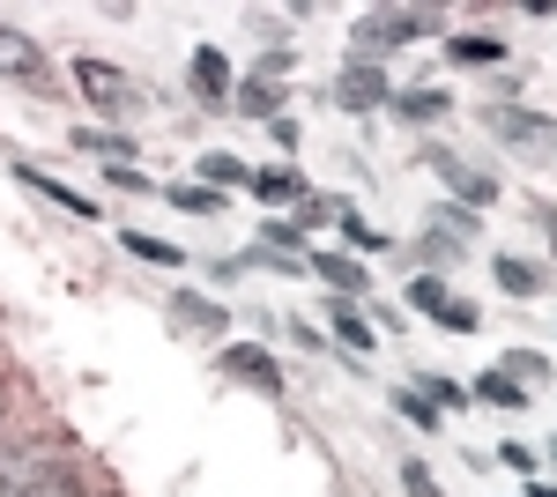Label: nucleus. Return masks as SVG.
I'll use <instances>...</instances> for the list:
<instances>
[{
    "instance_id": "1",
    "label": "nucleus",
    "mask_w": 557,
    "mask_h": 497,
    "mask_svg": "<svg viewBox=\"0 0 557 497\" xmlns=\"http://www.w3.org/2000/svg\"><path fill=\"white\" fill-rule=\"evenodd\" d=\"M438 30V8H372V15H357V52L372 60L386 45H409V38H431Z\"/></svg>"
},
{
    "instance_id": "2",
    "label": "nucleus",
    "mask_w": 557,
    "mask_h": 497,
    "mask_svg": "<svg viewBox=\"0 0 557 497\" xmlns=\"http://www.w3.org/2000/svg\"><path fill=\"white\" fill-rule=\"evenodd\" d=\"M483 126H491L506 149L557 157V120H550V112H528V104H483Z\"/></svg>"
},
{
    "instance_id": "3",
    "label": "nucleus",
    "mask_w": 557,
    "mask_h": 497,
    "mask_svg": "<svg viewBox=\"0 0 557 497\" xmlns=\"http://www.w3.org/2000/svg\"><path fill=\"white\" fill-rule=\"evenodd\" d=\"M424 164L454 186V208H469V215H475V208L498 201V178H491V171H475L469 157H454V149H424Z\"/></svg>"
},
{
    "instance_id": "4",
    "label": "nucleus",
    "mask_w": 557,
    "mask_h": 497,
    "mask_svg": "<svg viewBox=\"0 0 557 497\" xmlns=\"http://www.w3.org/2000/svg\"><path fill=\"white\" fill-rule=\"evenodd\" d=\"M75 89H83L97 112H112V120L141 104V97H134V83L120 75V67H112V60H75Z\"/></svg>"
},
{
    "instance_id": "5",
    "label": "nucleus",
    "mask_w": 557,
    "mask_h": 497,
    "mask_svg": "<svg viewBox=\"0 0 557 497\" xmlns=\"http://www.w3.org/2000/svg\"><path fill=\"white\" fill-rule=\"evenodd\" d=\"M52 468H60V453H52V446H15V453H0V497L38 490Z\"/></svg>"
},
{
    "instance_id": "6",
    "label": "nucleus",
    "mask_w": 557,
    "mask_h": 497,
    "mask_svg": "<svg viewBox=\"0 0 557 497\" xmlns=\"http://www.w3.org/2000/svg\"><path fill=\"white\" fill-rule=\"evenodd\" d=\"M223 372L246 378L253 394H283V364H275L268 349H253V341H231V349H223Z\"/></svg>"
},
{
    "instance_id": "7",
    "label": "nucleus",
    "mask_w": 557,
    "mask_h": 497,
    "mask_svg": "<svg viewBox=\"0 0 557 497\" xmlns=\"http://www.w3.org/2000/svg\"><path fill=\"white\" fill-rule=\"evenodd\" d=\"M335 104H343V112H372V104H386L380 67H372V60H349L343 83H335Z\"/></svg>"
},
{
    "instance_id": "8",
    "label": "nucleus",
    "mask_w": 557,
    "mask_h": 497,
    "mask_svg": "<svg viewBox=\"0 0 557 497\" xmlns=\"http://www.w3.org/2000/svg\"><path fill=\"white\" fill-rule=\"evenodd\" d=\"M231 60H223V52H215V45H201V52H194V97H201V104H231Z\"/></svg>"
},
{
    "instance_id": "9",
    "label": "nucleus",
    "mask_w": 557,
    "mask_h": 497,
    "mask_svg": "<svg viewBox=\"0 0 557 497\" xmlns=\"http://www.w3.org/2000/svg\"><path fill=\"white\" fill-rule=\"evenodd\" d=\"M0 75H15V83H38L45 75V52L23 38L15 23H0Z\"/></svg>"
},
{
    "instance_id": "10",
    "label": "nucleus",
    "mask_w": 557,
    "mask_h": 497,
    "mask_svg": "<svg viewBox=\"0 0 557 497\" xmlns=\"http://www.w3.org/2000/svg\"><path fill=\"white\" fill-rule=\"evenodd\" d=\"M15 178H23V186H38L45 201H60V215H75V223H97V201H89V194L60 186V178H45V171H30V164H15Z\"/></svg>"
},
{
    "instance_id": "11",
    "label": "nucleus",
    "mask_w": 557,
    "mask_h": 497,
    "mask_svg": "<svg viewBox=\"0 0 557 497\" xmlns=\"http://www.w3.org/2000/svg\"><path fill=\"white\" fill-rule=\"evenodd\" d=\"M491 275H498V290H506V297H543V290H550V275H543L535 260H520V252H498Z\"/></svg>"
},
{
    "instance_id": "12",
    "label": "nucleus",
    "mask_w": 557,
    "mask_h": 497,
    "mask_svg": "<svg viewBox=\"0 0 557 497\" xmlns=\"http://www.w3.org/2000/svg\"><path fill=\"white\" fill-rule=\"evenodd\" d=\"M305 275H320V283H335V290H357V297H364V283H372V275H364V260H349V252H312V268H305Z\"/></svg>"
},
{
    "instance_id": "13",
    "label": "nucleus",
    "mask_w": 557,
    "mask_h": 497,
    "mask_svg": "<svg viewBox=\"0 0 557 497\" xmlns=\"http://www.w3.org/2000/svg\"><path fill=\"white\" fill-rule=\"evenodd\" d=\"M231 104H238L246 120H283V89H275V83H260V75L231 89Z\"/></svg>"
},
{
    "instance_id": "14",
    "label": "nucleus",
    "mask_w": 557,
    "mask_h": 497,
    "mask_svg": "<svg viewBox=\"0 0 557 497\" xmlns=\"http://www.w3.org/2000/svg\"><path fill=\"white\" fill-rule=\"evenodd\" d=\"M469 401H491V409H528V386H520V378H506V372H483L469 386Z\"/></svg>"
},
{
    "instance_id": "15",
    "label": "nucleus",
    "mask_w": 557,
    "mask_h": 497,
    "mask_svg": "<svg viewBox=\"0 0 557 497\" xmlns=\"http://www.w3.org/2000/svg\"><path fill=\"white\" fill-rule=\"evenodd\" d=\"M394 112H401V120H446V112H454V97H446V89H401V97H394Z\"/></svg>"
},
{
    "instance_id": "16",
    "label": "nucleus",
    "mask_w": 557,
    "mask_h": 497,
    "mask_svg": "<svg viewBox=\"0 0 557 497\" xmlns=\"http://www.w3.org/2000/svg\"><path fill=\"white\" fill-rule=\"evenodd\" d=\"M172 312H178V320H194V327H209V334L231 327V320H223V305H209V297H194V290H172Z\"/></svg>"
},
{
    "instance_id": "17",
    "label": "nucleus",
    "mask_w": 557,
    "mask_h": 497,
    "mask_svg": "<svg viewBox=\"0 0 557 497\" xmlns=\"http://www.w3.org/2000/svg\"><path fill=\"white\" fill-rule=\"evenodd\" d=\"M446 52H454L461 67H491V60H506V38H483V30H475V38H446Z\"/></svg>"
},
{
    "instance_id": "18",
    "label": "nucleus",
    "mask_w": 557,
    "mask_h": 497,
    "mask_svg": "<svg viewBox=\"0 0 557 497\" xmlns=\"http://www.w3.org/2000/svg\"><path fill=\"white\" fill-rule=\"evenodd\" d=\"M335 334H343V349H357V357H364V349L380 341V327H372V320H364L357 305H335Z\"/></svg>"
},
{
    "instance_id": "19",
    "label": "nucleus",
    "mask_w": 557,
    "mask_h": 497,
    "mask_svg": "<svg viewBox=\"0 0 557 497\" xmlns=\"http://www.w3.org/2000/svg\"><path fill=\"white\" fill-rule=\"evenodd\" d=\"M253 194H260V201H275V208H283V201H305L298 171H253Z\"/></svg>"
},
{
    "instance_id": "20",
    "label": "nucleus",
    "mask_w": 557,
    "mask_h": 497,
    "mask_svg": "<svg viewBox=\"0 0 557 497\" xmlns=\"http://www.w3.org/2000/svg\"><path fill=\"white\" fill-rule=\"evenodd\" d=\"M201 178H209L215 194H223V186H253V171L238 164V157H201Z\"/></svg>"
},
{
    "instance_id": "21",
    "label": "nucleus",
    "mask_w": 557,
    "mask_h": 497,
    "mask_svg": "<svg viewBox=\"0 0 557 497\" xmlns=\"http://www.w3.org/2000/svg\"><path fill=\"white\" fill-rule=\"evenodd\" d=\"M120 246H127L134 260H149V268H178V246H164V238H141V231H127Z\"/></svg>"
},
{
    "instance_id": "22",
    "label": "nucleus",
    "mask_w": 557,
    "mask_h": 497,
    "mask_svg": "<svg viewBox=\"0 0 557 497\" xmlns=\"http://www.w3.org/2000/svg\"><path fill=\"white\" fill-rule=\"evenodd\" d=\"M409 394H431V409H461V401H469V394H461L454 378H438V372H424L417 386H409Z\"/></svg>"
},
{
    "instance_id": "23",
    "label": "nucleus",
    "mask_w": 557,
    "mask_h": 497,
    "mask_svg": "<svg viewBox=\"0 0 557 497\" xmlns=\"http://www.w3.org/2000/svg\"><path fill=\"white\" fill-rule=\"evenodd\" d=\"M438 305H446V283H438V275H417V283H409V312H431V320H438Z\"/></svg>"
},
{
    "instance_id": "24",
    "label": "nucleus",
    "mask_w": 557,
    "mask_h": 497,
    "mask_svg": "<svg viewBox=\"0 0 557 497\" xmlns=\"http://www.w3.org/2000/svg\"><path fill=\"white\" fill-rule=\"evenodd\" d=\"M172 201L186 208V215H215V208H223V194H215V186H172Z\"/></svg>"
},
{
    "instance_id": "25",
    "label": "nucleus",
    "mask_w": 557,
    "mask_h": 497,
    "mask_svg": "<svg viewBox=\"0 0 557 497\" xmlns=\"http://www.w3.org/2000/svg\"><path fill=\"white\" fill-rule=\"evenodd\" d=\"M335 223H343V238H349V246H357V252H380V246H386V238H380V231H372V223H357V208H343Z\"/></svg>"
},
{
    "instance_id": "26",
    "label": "nucleus",
    "mask_w": 557,
    "mask_h": 497,
    "mask_svg": "<svg viewBox=\"0 0 557 497\" xmlns=\"http://www.w3.org/2000/svg\"><path fill=\"white\" fill-rule=\"evenodd\" d=\"M83 149H97V157H104L112 171H127V157H134V149L120 141V134H83Z\"/></svg>"
},
{
    "instance_id": "27",
    "label": "nucleus",
    "mask_w": 557,
    "mask_h": 497,
    "mask_svg": "<svg viewBox=\"0 0 557 497\" xmlns=\"http://www.w3.org/2000/svg\"><path fill=\"white\" fill-rule=\"evenodd\" d=\"M438 327H454V334H475V305H461V297H446V305H438Z\"/></svg>"
},
{
    "instance_id": "28",
    "label": "nucleus",
    "mask_w": 557,
    "mask_h": 497,
    "mask_svg": "<svg viewBox=\"0 0 557 497\" xmlns=\"http://www.w3.org/2000/svg\"><path fill=\"white\" fill-rule=\"evenodd\" d=\"M506 378H520V386H543V357L513 349V357H506Z\"/></svg>"
},
{
    "instance_id": "29",
    "label": "nucleus",
    "mask_w": 557,
    "mask_h": 497,
    "mask_svg": "<svg viewBox=\"0 0 557 497\" xmlns=\"http://www.w3.org/2000/svg\"><path fill=\"white\" fill-rule=\"evenodd\" d=\"M23 497H83V483H75L67 468H52V475H45L38 490H23Z\"/></svg>"
},
{
    "instance_id": "30",
    "label": "nucleus",
    "mask_w": 557,
    "mask_h": 497,
    "mask_svg": "<svg viewBox=\"0 0 557 497\" xmlns=\"http://www.w3.org/2000/svg\"><path fill=\"white\" fill-rule=\"evenodd\" d=\"M401 490H409V497H438V483H431L424 460H409V468H401Z\"/></svg>"
},
{
    "instance_id": "31",
    "label": "nucleus",
    "mask_w": 557,
    "mask_h": 497,
    "mask_svg": "<svg viewBox=\"0 0 557 497\" xmlns=\"http://www.w3.org/2000/svg\"><path fill=\"white\" fill-rule=\"evenodd\" d=\"M394 409L409 415V423H417V431H431V423H438V409H431L424 394H401V401H394Z\"/></svg>"
},
{
    "instance_id": "32",
    "label": "nucleus",
    "mask_w": 557,
    "mask_h": 497,
    "mask_svg": "<svg viewBox=\"0 0 557 497\" xmlns=\"http://www.w3.org/2000/svg\"><path fill=\"white\" fill-rule=\"evenodd\" d=\"M498 460H506V468H513V475H528V483H535V446H498Z\"/></svg>"
},
{
    "instance_id": "33",
    "label": "nucleus",
    "mask_w": 557,
    "mask_h": 497,
    "mask_svg": "<svg viewBox=\"0 0 557 497\" xmlns=\"http://www.w3.org/2000/svg\"><path fill=\"white\" fill-rule=\"evenodd\" d=\"M528 497H557V490H543V483H535V490H528Z\"/></svg>"
},
{
    "instance_id": "34",
    "label": "nucleus",
    "mask_w": 557,
    "mask_h": 497,
    "mask_svg": "<svg viewBox=\"0 0 557 497\" xmlns=\"http://www.w3.org/2000/svg\"><path fill=\"white\" fill-rule=\"evenodd\" d=\"M0 415H8V386H0Z\"/></svg>"
},
{
    "instance_id": "35",
    "label": "nucleus",
    "mask_w": 557,
    "mask_h": 497,
    "mask_svg": "<svg viewBox=\"0 0 557 497\" xmlns=\"http://www.w3.org/2000/svg\"><path fill=\"white\" fill-rule=\"evenodd\" d=\"M550 238H557V208H550Z\"/></svg>"
},
{
    "instance_id": "36",
    "label": "nucleus",
    "mask_w": 557,
    "mask_h": 497,
    "mask_svg": "<svg viewBox=\"0 0 557 497\" xmlns=\"http://www.w3.org/2000/svg\"><path fill=\"white\" fill-rule=\"evenodd\" d=\"M550 460H557V446H550Z\"/></svg>"
}]
</instances>
